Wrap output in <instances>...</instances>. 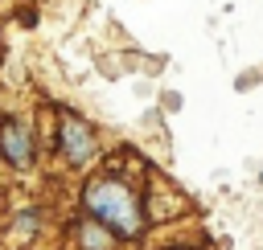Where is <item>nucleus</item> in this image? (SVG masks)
Instances as JSON below:
<instances>
[{
	"mask_svg": "<svg viewBox=\"0 0 263 250\" xmlns=\"http://www.w3.org/2000/svg\"><path fill=\"white\" fill-rule=\"evenodd\" d=\"M82 205H86V213L95 217V221H103L111 234H123V238H140L144 234V205H140V197L123 184V180H115V176H95L90 184H86V193H82Z\"/></svg>",
	"mask_w": 263,
	"mask_h": 250,
	"instance_id": "1",
	"label": "nucleus"
},
{
	"mask_svg": "<svg viewBox=\"0 0 263 250\" xmlns=\"http://www.w3.org/2000/svg\"><path fill=\"white\" fill-rule=\"evenodd\" d=\"M259 78H263V70H242V74L234 78V90H242V94H247V90H255V86H259Z\"/></svg>",
	"mask_w": 263,
	"mask_h": 250,
	"instance_id": "5",
	"label": "nucleus"
},
{
	"mask_svg": "<svg viewBox=\"0 0 263 250\" xmlns=\"http://www.w3.org/2000/svg\"><path fill=\"white\" fill-rule=\"evenodd\" d=\"M259 184H263V172H259Z\"/></svg>",
	"mask_w": 263,
	"mask_h": 250,
	"instance_id": "7",
	"label": "nucleus"
},
{
	"mask_svg": "<svg viewBox=\"0 0 263 250\" xmlns=\"http://www.w3.org/2000/svg\"><path fill=\"white\" fill-rule=\"evenodd\" d=\"M0 156H4L12 168H29L33 156H37V131H33V123H25V119H4V123H0Z\"/></svg>",
	"mask_w": 263,
	"mask_h": 250,
	"instance_id": "3",
	"label": "nucleus"
},
{
	"mask_svg": "<svg viewBox=\"0 0 263 250\" xmlns=\"http://www.w3.org/2000/svg\"><path fill=\"white\" fill-rule=\"evenodd\" d=\"M58 143H62L66 164H86V160L99 152L95 127H90L82 115H74V111H62V119H58Z\"/></svg>",
	"mask_w": 263,
	"mask_h": 250,
	"instance_id": "2",
	"label": "nucleus"
},
{
	"mask_svg": "<svg viewBox=\"0 0 263 250\" xmlns=\"http://www.w3.org/2000/svg\"><path fill=\"white\" fill-rule=\"evenodd\" d=\"M78 242H82L86 250H111V242H115V238H111V230H107L103 221H95V217H90V221H82Z\"/></svg>",
	"mask_w": 263,
	"mask_h": 250,
	"instance_id": "4",
	"label": "nucleus"
},
{
	"mask_svg": "<svg viewBox=\"0 0 263 250\" xmlns=\"http://www.w3.org/2000/svg\"><path fill=\"white\" fill-rule=\"evenodd\" d=\"M160 107H164V111H181V107H185V94H181V90H160Z\"/></svg>",
	"mask_w": 263,
	"mask_h": 250,
	"instance_id": "6",
	"label": "nucleus"
}]
</instances>
